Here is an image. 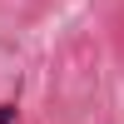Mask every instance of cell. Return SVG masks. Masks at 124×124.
<instances>
[{"label":"cell","mask_w":124,"mask_h":124,"mask_svg":"<svg viewBox=\"0 0 124 124\" xmlns=\"http://www.w3.org/2000/svg\"><path fill=\"white\" fill-rule=\"evenodd\" d=\"M0 124H15V104H0Z\"/></svg>","instance_id":"cell-1"}]
</instances>
